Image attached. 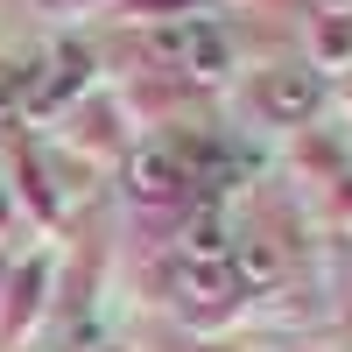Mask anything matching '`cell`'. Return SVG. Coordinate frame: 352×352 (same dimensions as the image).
<instances>
[{"label":"cell","instance_id":"obj_1","mask_svg":"<svg viewBox=\"0 0 352 352\" xmlns=\"http://www.w3.org/2000/svg\"><path fill=\"white\" fill-rule=\"evenodd\" d=\"M155 56H176L190 78H219L232 64V43L219 36L212 21H184V28H162V36H155Z\"/></svg>","mask_w":352,"mask_h":352},{"label":"cell","instance_id":"obj_2","mask_svg":"<svg viewBox=\"0 0 352 352\" xmlns=\"http://www.w3.org/2000/svg\"><path fill=\"white\" fill-rule=\"evenodd\" d=\"M232 226L212 212V204H204V212L190 219V232H184V268H232Z\"/></svg>","mask_w":352,"mask_h":352},{"label":"cell","instance_id":"obj_3","mask_svg":"<svg viewBox=\"0 0 352 352\" xmlns=\"http://www.w3.org/2000/svg\"><path fill=\"white\" fill-rule=\"evenodd\" d=\"M317 92H324V85H317L310 71H275L268 85H261V113H275V120H310Z\"/></svg>","mask_w":352,"mask_h":352},{"label":"cell","instance_id":"obj_4","mask_svg":"<svg viewBox=\"0 0 352 352\" xmlns=\"http://www.w3.org/2000/svg\"><path fill=\"white\" fill-rule=\"evenodd\" d=\"M127 176H134V197H148V204L184 190V162H176V148H141Z\"/></svg>","mask_w":352,"mask_h":352},{"label":"cell","instance_id":"obj_5","mask_svg":"<svg viewBox=\"0 0 352 352\" xmlns=\"http://www.w3.org/2000/svg\"><path fill=\"white\" fill-rule=\"evenodd\" d=\"M232 275H240V282H275L282 275V254L268 240H240V247H232Z\"/></svg>","mask_w":352,"mask_h":352},{"label":"cell","instance_id":"obj_6","mask_svg":"<svg viewBox=\"0 0 352 352\" xmlns=\"http://www.w3.org/2000/svg\"><path fill=\"white\" fill-rule=\"evenodd\" d=\"M324 50H331V56L352 50V21H331V28H324Z\"/></svg>","mask_w":352,"mask_h":352},{"label":"cell","instance_id":"obj_7","mask_svg":"<svg viewBox=\"0 0 352 352\" xmlns=\"http://www.w3.org/2000/svg\"><path fill=\"white\" fill-rule=\"evenodd\" d=\"M317 8H324V14H352V0H317Z\"/></svg>","mask_w":352,"mask_h":352}]
</instances>
